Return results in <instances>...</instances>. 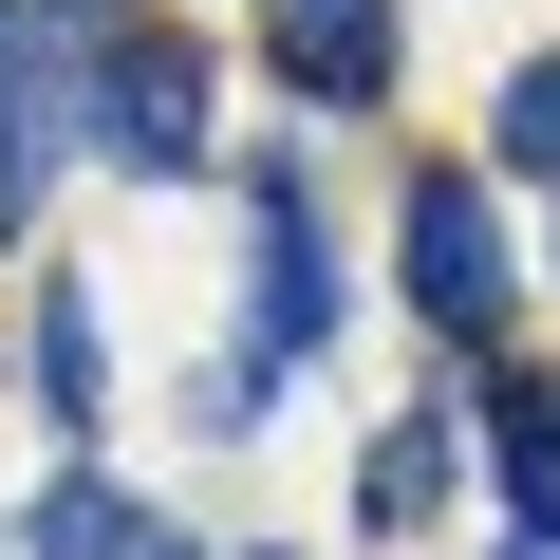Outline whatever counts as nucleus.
Returning a JSON list of instances; mask_svg holds the SVG:
<instances>
[{"label":"nucleus","mask_w":560,"mask_h":560,"mask_svg":"<svg viewBox=\"0 0 560 560\" xmlns=\"http://www.w3.org/2000/svg\"><path fill=\"white\" fill-rule=\"evenodd\" d=\"M504 486H523V541H560V393H504Z\"/></svg>","instance_id":"obj_7"},{"label":"nucleus","mask_w":560,"mask_h":560,"mask_svg":"<svg viewBox=\"0 0 560 560\" xmlns=\"http://www.w3.org/2000/svg\"><path fill=\"white\" fill-rule=\"evenodd\" d=\"M504 168H541V187H560V57H523V75H504Z\"/></svg>","instance_id":"obj_9"},{"label":"nucleus","mask_w":560,"mask_h":560,"mask_svg":"<svg viewBox=\"0 0 560 560\" xmlns=\"http://www.w3.org/2000/svg\"><path fill=\"white\" fill-rule=\"evenodd\" d=\"M38 411H57V430H94V300H75V280L38 300Z\"/></svg>","instance_id":"obj_6"},{"label":"nucleus","mask_w":560,"mask_h":560,"mask_svg":"<svg viewBox=\"0 0 560 560\" xmlns=\"http://www.w3.org/2000/svg\"><path fill=\"white\" fill-rule=\"evenodd\" d=\"M337 337V261H318V224H300V168H261V355L300 374Z\"/></svg>","instance_id":"obj_4"},{"label":"nucleus","mask_w":560,"mask_h":560,"mask_svg":"<svg viewBox=\"0 0 560 560\" xmlns=\"http://www.w3.org/2000/svg\"><path fill=\"white\" fill-rule=\"evenodd\" d=\"M94 150H113V168H150V187H168V168H206V75H187L168 38H113V57H94Z\"/></svg>","instance_id":"obj_2"},{"label":"nucleus","mask_w":560,"mask_h":560,"mask_svg":"<svg viewBox=\"0 0 560 560\" xmlns=\"http://www.w3.org/2000/svg\"><path fill=\"white\" fill-rule=\"evenodd\" d=\"M393 261H411V300H430L448 337H504V224H486V187H467V168H411Z\"/></svg>","instance_id":"obj_1"},{"label":"nucleus","mask_w":560,"mask_h":560,"mask_svg":"<svg viewBox=\"0 0 560 560\" xmlns=\"http://www.w3.org/2000/svg\"><path fill=\"white\" fill-rule=\"evenodd\" d=\"M261 38H280V75H300L318 113H374L393 94V0H280Z\"/></svg>","instance_id":"obj_3"},{"label":"nucleus","mask_w":560,"mask_h":560,"mask_svg":"<svg viewBox=\"0 0 560 560\" xmlns=\"http://www.w3.org/2000/svg\"><path fill=\"white\" fill-rule=\"evenodd\" d=\"M355 504H374V523H430V504H448V430H393V448L355 467Z\"/></svg>","instance_id":"obj_8"},{"label":"nucleus","mask_w":560,"mask_h":560,"mask_svg":"<svg viewBox=\"0 0 560 560\" xmlns=\"http://www.w3.org/2000/svg\"><path fill=\"white\" fill-rule=\"evenodd\" d=\"M131 541H150V523H131V504H113V486H94V467H75V486H38V504H20V560H131Z\"/></svg>","instance_id":"obj_5"}]
</instances>
